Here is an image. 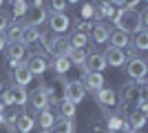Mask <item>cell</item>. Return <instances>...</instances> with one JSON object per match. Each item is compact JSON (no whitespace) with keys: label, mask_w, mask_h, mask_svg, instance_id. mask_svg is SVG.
Instances as JSON below:
<instances>
[{"label":"cell","mask_w":148,"mask_h":133,"mask_svg":"<svg viewBox=\"0 0 148 133\" xmlns=\"http://www.w3.org/2000/svg\"><path fill=\"white\" fill-rule=\"evenodd\" d=\"M2 124H5V118H2V113H0V127H2Z\"/></svg>","instance_id":"obj_41"},{"label":"cell","mask_w":148,"mask_h":133,"mask_svg":"<svg viewBox=\"0 0 148 133\" xmlns=\"http://www.w3.org/2000/svg\"><path fill=\"white\" fill-rule=\"evenodd\" d=\"M40 27H31V25H22V38H20V42L25 44V47H29V44L38 42L40 40Z\"/></svg>","instance_id":"obj_18"},{"label":"cell","mask_w":148,"mask_h":133,"mask_svg":"<svg viewBox=\"0 0 148 133\" xmlns=\"http://www.w3.org/2000/svg\"><path fill=\"white\" fill-rule=\"evenodd\" d=\"M86 56H88V51L86 49H71V53H69V62L71 64H84V60H86Z\"/></svg>","instance_id":"obj_29"},{"label":"cell","mask_w":148,"mask_h":133,"mask_svg":"<svg viewBox=\"0 0 148 133\" xmlns=\"http://www.w3.org/2000/svg\"><path fill=\"white\" fill-rule=\"evenodd\" d=\"M86 98V89L80 80H64V100L73 102L75 107Z\"/></svg>","instance_id":"obj_4"},{"label":"cell","mask_w":148,"mask_h":133,"mask_svg":"<svg viewBox=\"0 0 148 133\" xmlns=\"http://www.w3.org/2000/svg\"><path fill=\"white\" fill-rule=\"evenodd\" d=\"M33 80V76H31V71L27 69V64H25V60L16 67V69L11 71V82L13 84H18V87H27V84Z\"/></svg>","instance_id":"obj_12"},{"label":"cell","mask_w":148,"mask_h":133,"mask_svg":"<svg viewBox=\"0 0 148 133\" xmlns=\"http://www.w3.org/2000/svg\"><path fill=\"white\" fill-rule=\"evenodd\" d=\"M47 22H49V29L56 36H64L69 31V27H71V18H69L66 13H49Z\"/></svg>","instance_id":"obj_5"},{"label":"cell","mask_w":148,"mask_h":133,"mask_svg":"<svg viewBox=\"0 0 148 133\" xmlns=\"http://www.w3.org/2000/svg\"><path fill=\"white\" fill-rule=\"evenodd\" d=\"M5 109H7V107H5V104H2V102H0V113H2V111H5Z\"/></svg>","instance_id":"obj_42"},{"label":"cell","mask_w":148,"mask_h":133,"mask_svg":"<svg viewBox=\"0 0 148 133\" xmlns=\"http://www.w3.org/2000/svg\"><path fill=\"white\" fill-rule=\"evenodd\" d=\"M2 89H5V84H2V80H0V91H2Z\"/></svg>","instance_id":"obj_43"},{"label":"cell","mask_w":148,"mask_h":133,"mask_svg":"<svg viewBox=\"0 0 148 133\" xmlns=\"http://www.w3.org/2000/svg\"><path fill=\"white\" fill-rule=\"evenodd\" d=\"M27 69L31 71V76H42L44 71L49 69V60H47V56L44 53H40V51H36V53H31L29 58H27Z\"/></svg>","instance_id":"obj_6"},{"label":"cell","mask_w":148,"mask_h":133,"mask_svg":"<svg viewBox=\"0 0 148 133\" xmlns=\"http://www.w3.org/2000/svg\"><path fill=\"white\" fill-rule=\"evenodd\" d=\"M91 29H93V22H91V20H84V18H77V20H75V31L88 33Z\"/></svg>","instance_id":"obj_33"},{"label":"cell","mask_w":148,"mask_h":133,"mask_svg":"<svg viewBox=\"0 0 148 133\" xmlns=\"http://www.w3.org/2000/svg\"><path fill=\"white\" fill-rule=\"evenodd\" d=\"M137 22H139V29H146V25H148V9L146 7L137 11Z\"/></svg>","instance_id":"obj_34"},{"label":"cell","mask_w":148,"mask_h":133,"mask_svg":"<svg viewBox=\"0 0 148 133\" xmlns=\"http://www.w3.org/2000/svg\"><path fill=\"white\" fill-rule=\"evenodd\" d=\"M66 2L64 0H51V13H64Z\"/></svg>","instance_id":"obj_35"},{"label":"cell","mask_w":148,"mask_h":133,"mask_svg":"<svg viewBox=\"0 0 148 133\" xmlns=\"http://www.w3.org/2000/svg\"><path fill=\"white\" fill-rule=\"evenodd\" d=\"M122 2H124V9H133V11H135V7L139 5L142 0H122Z\"/></svg>","instance_id":"obj_37"},{"label":"cell","mask_w":148,"mask_h":133,"mask_svg":"<svg viewBox=\"0 0 148 133\" xmlns=\"http://www.w3.org/2000/svg\"><path fill=\"white\" fill-rule=\"evenodd\" d=\"M126 120H128V124H130V129L137 133V129H144L146 127V113H142V111H130L128 115H126Z\"/></svg>","instance_id":"obj_22"},{"label":"cell","mask_w":148,"mask_h":133,"mask_svg":"<svg viewBox=\"0 0 148 133\" xmlns=\"http://www.w3.org/2000/svg\"><path fill=\"white\" fill-rule=\"evenodd\" d=\"M113 22H115V29L124 33H135L139 31V22H137V13L133 9H117L115 16H113Z\"/></svg>","instance_id":"obj_1"},{"label":"cell","mask_w":148,"mask_h":133,"mask_svg":"<svg viewBox=\"0 0 148 133\" xmlns=\"http://www.w3.org/2000/svg\"><path fill=\"white\" fill-rule=\"evenodd\" d=\"M58 109H60V118H69V120H73L75 113H77V107H75L73 102L64 100V98L58 102Z\"/></svg>","instance_id":"obj_24"},{"label":"cell","mask_w":148,"mask_h":133,"mask_svg":"<svg viewBox=\"0 0 148 133\" xmlns=\"http://www.w3.org/2000/svg\"><path fill=\"white\" fill-rule=\"evenodd\" d=\"M64 2H66V5H77L80 0H64Z\"/></svg>","instance_id":"obj_40"},{"label":"cell","mask_w":148,"mask_h":133,"mask_svg":"<svg viewBox=\"0 0 148 133\" xmlns=\"http://www.w3.org/2000/svg\"><path fill=\"white\" fill-rule=\"evenodd\" d=\"M18 107H7L5 111H2V118H5V124H16V120H18Z\"/></svg>","instance_id":"obj_30"},{"label":"cell","mask_w":148,"mask_h":133,"mask_svg":"<svg viewBox=\"0 0 148 133\" xmlns=\"http://www.w3.org/2000/svg\"><path fill=\"white\" fill-rule=\"evenodd\" d=\"M95 5L97 7H108V5H113V0H95Z\"/></svg>","instance_id":"obj_38"},{"label":"cell","mask_w":148,"mask_h":133,"mask_svg":"<svg viewBox=\"0 0 148 133\" xmlns=\"http://www.w3.org/2000/svg\"><path fill=\"white\" fill-rule=\"evenodd\" d=\"M146 73H148V67H146L144 58H130V60H126V76L130 78V82L146 80Z\"/></svg>","instance_id":"obj_2"},{"label":"cell","mask_w":148,"mask_h":133,"mask_svg":"<svg viewBox=\"0 0 148 133\" xmlns=\"http://www.w3.org/2000/svg\"><path fill=\"white\" fill-rule=\"evenodd\" d=\"M104 69H106V60H104L102 53H97V51L88 53L86 60H84V64H82V73H102Z\"/></svg>","instance_id":"obj_8"},{"label":"cell","mask_w":148,"mask_h":133,"mask_svg":"<svg viewBox=\"0 0 148 133\" xmlns=\"http://www.w3.org/2000/svg\"><path fill=\"white\" fill-rule=\"evenodd\" d=\"M102 56H104V60H106V67H115V69H119V67H124V64H126V53H124L122 49L106 47Z\"/></svg>","instance_id":"obj_10"},{"label":"cell","mask_w":148,"mask_h":133,"mask_svg":"<svg viewBox=\"0 0 148 133\" xmlns=\"http://www.w3.org/2000/svg\"><path fill=\"white\" fill-rule=\"evenodd\" d=\"M42 133H51V131H42Z\"/></svg>","instance_id":"obj_45"},{"label":"cell","mask_w":148,"mask_h":133,"mask_svg":"<svg viewBox=\"0 0 148 133\" xmlns=\"http://www.w3.org/2000/svg\"><path fill=\"white\" fill-rule=\"evenodd\" d=\"M122 120L124 118H119V115H108V118H106V127L111 129L108 133H117L119 127H122Z\"/></svg>","instance_id":"obj_32"},{"label":"cell","mask_w":148,"mask_h":133,"mask_svg":"<svg viewBox=\"0 0 148 133\" xmlns=\"http://www.w3.org/2000/svg\"><path fill=\"white\" fill-rule=\"evenodd\" d=\"M5 38H7V42H20V38H22V25L20 22H11L5 31Z\"/></svg>","instance_id":"obj_28"},{"label":"cell","mask_w":148,"mask_h":133,"mask_svg":"<svg viewBox=\"0 0 148 133\" xmlns=\"http://www.w3.org/2000/svg\"><path fill=\"white\" fill-rule=\"evenodd\" d=\"M7 47V38H5V33H0V51H5Z\"/></svg>","instance_id":"obj_39"},{"label":"cell","mask_w":148,"mask_h":133,"mask_svg":"<svg viewBox=\"0 0 148 133\" xmlns=\"http://www.w3.org/2000/svg\"><path fill=\"white\" fill-rule=\"evenodd\" d=\"M108 33H111V27L106 25V22H97V25H93L91 29V42L93 44H104L108 42Z\"/></svg>","instance_id":"obj_13"},{"label":"cell","mask_w":148,"mask_h":133,"mask_svg":"<svg viewBox=\"0 0 148 133\" xmlns=\"http://www.w3.org/2000/svg\"><path fill=\"white\" fill-rule=\"evenodd\" d=\"M53 71H56L58 76H64L69 69H71V62H69L66 56H53V62H51Z\"/></svg>","instance_id":"obj_26"},{"label":"cell","mask_w":148,"mask_h":133,"mask_svg":"<svg viewBox=\"0 0 148 133\" xmlns=\"http://www.w3.org/2000/svg\"><path fill=\"white\" fill-rule=\"evenodd\" d=\"M13 127H16V131H18V133H31V131H33V127H36V118L29 115V113H20Z\"/></svg>","instance_id":"obj_19"},{"label":"cell","mask_w":148,"mask_h":133,"mask_svg":"<svg viewBox=\"0 0 148 133\" xmlns=\"http://www.w3.org/2000/svg\"><path fill=\"white\" fill-rule=\"evenodd\" d=\"M51 53L53 56H69L71 53L69 36H56V38H51Z\"/></svg>","instance_id":"obj_14"},{"label":"cell","mask_w":148,"mask_h":133,"mask_svg":"<svg viewBox=\"0 0 148 133\" xmlns=\"http://www.w3.org/2000/svg\"><path fill=\"white\" fill-rule=\"evenodd\" d=\"M9 91H11V98H13V107H27L29 104V91H27V87H18V84H11L9 87Z\"/></svg>","instance_id":"obj_17"},{"label":"cell","mask_w":148,"mask_h":133,"mask_svg":"<svg viewBox=\"0 0 148 133\" xmlns=\"http://www.w3.org/2000/svg\"><path fill=\"white\" fill-rule=\"evenodd\" d=\"M82 84L86 89V93H95L104 87V76L102 73H82Z\"/></svg>","instance_id":"obj_11"},{"label":"cell","mask_w":148,"mask_h":133,"mask_svg":"<svg viewBox=\"0 0 148 133\" xmlns=\"http://www.w3.org/2000/svg\"><path fill=\"white\" fill-rule=\"evenodd\" d=\"M69 42H71V49H86V44L91 40H88V33L73 31V36H69Z\"/></svg>","instance_id":"obj_27"},{"label":"cell","mask_w":148,"mask_h":133,"mask_svg":"<svg viewBox=\"0 0 148 133\" xmlns=\"http://www.w3.org/2000/svg\"><path fill=\"white\" fill-rule=\"evenodd\" d=\"M53 124H56V115H53L51 109H44V111L38 113V127L42 129V131H51Z\"/></svg>","instance_id":"obj_20"},{"label":"cell","mask_w":148,"mask_h":133,"mask_svg":"<svg viewBox=\"0 0 148 133\" xmlns=\"http://www.w3.org/2000/svg\"><path fill=\"white\" fill-rule=\"evenodd\" d=\"M13 18H22L27 13V9H29V5H27V0H13Z\"/></svg>","instance_id":"obj_31"},{"label":"cell","mask_w":148,"mask_h":133,"mask_svg":"<svg viewBox=\"0 0 148 133\" xmlns=\"http://www.w3.org/2000/svg\"><path fill=\"white\" fill-rule=\"evenodd\" d=\"M139 87H137V82H126L122 89H119V93H117V98L119 100H124V102H137V98H139Z\"/></svg>","instance_id":"obj_16"},{"label":"cell","mask_w":148,"mask_h":133,"mask_svg":"<svg viewBox=\"0 0 148 133\" xmlns=\"http://www.w3.org/2000/svg\"><path fill=\"white\" fill-rule=\"evenodd\" d=\"M130 47L137 51H146L148 49V29H139L135 31V38L130 40Z\"/></svg>","instance_id":"obj_23"},{"label":"cell","mask_w":148,"mask_h":133,"mask_svg":"<svg viewBox=\"0 0 148 133\" xmlns=\"http://www.w3.org/2000/svg\"><path fill=\"white\" fill-rule=\"evenodd\" d=\"M108 47H115V49H128L130 47V36L128 33H124V31H113L111 29V33H108Z\"/></svg>","instance_id":"obj_15"},{"label":"cell","mask_w":148,"mask_h":133,"mask_svg":"<svg viewBox=\"0 0 148 133\" xmlns=\"http://www.w3.org/2000/svg\"><path fill=\"white\" fill-rule=\"evenodd\" d=\"M11 22H13V20L9 18L5 11H0V33H5V31H7V27L11 25Z\"/></svg>","instance_id":"obj_36"},{"label":"cell","mask_w":148,"mask_h":133,"mask_svg":"<svg viewBox=\"0 0 148 133\" xmlns=\"http://www.w3.org/2000/svg\"><path fill=\"white\" fill-rule=\"evenodd\" d=\"M7 60H22L25 58V44L22 42H7Z\"/></svg>","instance_id":"obj_21"},{"label":"cell","mask_w":148,"mask_h":133,"mask_svg":"<svg viewBox=\"0 0 148 133\" xmlns=\"http://www.w3.org/2000/svg\"><path fill=\"white\" fill-rule=\"evenodd\" d=\"M2 5H5V0H0V7H2Z\"/></svg>","instance_id":"obj_44"},{"label":"cell","mask_w":148,"mask_h":133,"mask_svg":"<svg viewBox=\"0 0 148 133\" xmlns=\"http://www.w3.org/2000/svg\"><path fill=\"white\" fill-rule=\"evenodd\" d=\"M51 133H53V131H51Z\"/></svg>","instance_id":"obj_46"},{"label":"cell","mask_w":148,"mask_h":133,"mask_svg":"<svg viewBox=\"0 0 148 133\" xmlns=\"http://www.w3.org/2000/svg\"><path fill=\"white\" fill-rule=\"evenodd\" d=\"M27 25L31 27H40L42 22H47V18H49V11H47V7H44L42 0H33V5L27 9Z\"/></svg>","instance_id":"obj_3"},{"label":"cell","mask_w":148,"mask_h":133,"mask_svg":"<svg viewBox=\"0 0 148 133\" xmlns=\"http://www.w3.org/2000/svg\"><path fill=\"white\" fill-rule=\"evenodd\" d=\"M49 89H44V87H38L33 89V91H29V104L33 109H36L38 113L40 111H44V109H49Z\"/></svg>","instance_id":"obj_7"},{"label":"cell","mask_w":148,"mask_h":133,"mask_svg":"<svg viewBox=\"0 0 148 133\" xmlns=\"http://www.w3.org/2000/svg\"><path fill=\"white\" fill-rule=\"evenodd\" d=\"M95 100H97V104L99 107H117V91L115 89H111V87H102L99 91H95Z\"/></svg>","instance_id":"obj_9"},{"label":"cell","mask_w":148,"mask_h":133,"mask_svg":"<svg viewBox=\"0 0 148 133\" xmlns=\"http://www.w3.org/2000/svg\"><path fill=\"white\" fill-rule=\"evenodd\" d=\"M51 131L53 133H75L73 120H69V118H56V124H53Z\"/></svg>","instance_id":"obj_25"}]
</instances>
